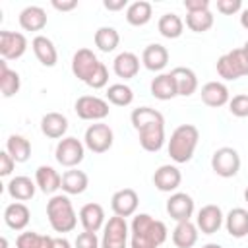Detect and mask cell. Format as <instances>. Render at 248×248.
Returning <instances> with one entry per match:
<instances>
[{
	"label": "cell",
	"mask_w": 248,
	"mask_h": 248,
	"mask_svg": "<svg viewBox=\"0 0 248 248\" xmlns=\"http://www.w3.org/2000/svg\"><path fill=\"white\" fill-rule=\"evenodd\" d=\"M132 126L136 128L138 136H140V145L149 151L155 153L163 147L165 143V118L159 110L151 108V107H138L132 110Z\"/></svg>",
	"instance_id": "6da1fadb"
},
{
	"label": "cell",
	"mask_w": 248,
	"mask_h": 248,
	"mask_svg": "<svg viewBox=\"0 0 248 248\" xmlns=\"http://www.w3.org/2000/svg\"><path fill=\"white\" fill-rule=\"evenodd\" d=\"M167 225L147 213H138L130 225V248H159L167 240Z\"/></svg>",
	"instance_id": "7a4b0ae2"
},
{
	"label": "cell",
	"mask_w": 248,
	"mask_h": 248,
	"mask_svg": "<svg viewBox=\"0 0 248 248\" xmlns=\"http://www.w3.org/2000/svg\"><path fill=\"white\" fill-rule=\"evenodd\" d=\"M200 132L192 124H180L169 140V155L174 163H188L198 147Z\"/></svg>",
	"instance_id": "3957f363"
},
{
	"label": "cell",
	"mask_w": 248,
	"mask_h": 248,
	"mask_svg": "<svg viewBox=\"0 0 248 248\" xmlns=\"http://www.w3.org/2000/svg\"><path fill=\"white\" fill-rule=\"evenodd\" d=\"M46 217L56 232H70L78 225V215L74 211V205L68 196L64 194H54L46 202Z\"/></svg>",
	"instance_id": "277c9868"
},
{
	"label": "cell",
	"mask_w": 248,
	"mask_h": 248,
	"mask_svg": "<svg viewBox=\"0 0 248 248\" xmlns=\"http://www.w3.org/2000/svg\"><path fill=\"white\" fill-rule=\"evenodd\" d=\"M217 74L223 79H238L242 76H248V56L242 48H232L227 54L219 56L217 60Z\"/></svg>",
	"instance_id": "5b68a950"
},
{
	"label": "cell",
	"mask_w": 248,
	"mask_h": 248,
	"mask_svg": "<svg viewBox=\"0 0 248 248\" xmlns=\"http://www.w3.org/2000/svg\"><path fill=\"white\" fill-rule=\"evenodd\" d=\"M128 223L124 217H110L105 227H103V238H101V248H126L128 244Z\"/></svg>",
	"instance_id": "8992f818"
},
{
	"label": "cell",
	"mask_w": 248,
	"mask_h": 248,
	"mask_svg": "<svg viewBox=\"0 0 248 248\" xmlns=\"http://www.w3.org/2000/svg\"><path fill=\"white\" fill-rule=\"evenodd\" d=\"M112 141H114V134L110 130L108 124H103V122H97V124H91L87 130H85V136H83V143L89 151L93 153H105L112 147Z\"/></svg>",
	"instance_id": "52a82bcc"
},
{
	"label": "cell",
	"mask_w": 248,
	"mask_h": 248,
	"mask_svg": "<svg viewBox=\"0 0 248 248\" xmlns=\"http://www.w3.org/2000/svg\"><path fill=\"white\" fill-rule=\"evenodd\" d=\"M83 153H85V147L83 143L78 140V138H62L54 149V157L56 161L62 165V167H68V169H74L78 167L81 161H83Z\"/></svg>",
	"instance_id": "ba28073f"
},
{
	"label": "cell",
	"mask_w": 248,
	"mask_h": 248,
	"mask_svg": "<svg viewBox=\"0 0 248 248\" xmlns=\"http://www.w3.org/2000/svg\"><path fill=\"white\" fill-rule=\"evenodd\" d=\"M76 114L81 118V120H103L108 116V101L101 99V97H95V95H81L78 101H76Z\"/></svg>",
	"instance_id": "9c48e42d"
},
{
	"label": "cell",
	"mask_w": 248,
	"mask_h": 248,
	"mask_svg": "<svg viewBox=\"0 0 248 248\" xmlns=\"http://www.w3.org/2000/svg\"><path fill=\"white\" fill-rule=\"evenodd\" d=\"M211 169L223 178H231L240 170V155L232 147H219L211 157Z\"/></svg>",
	"instance_id": "30bf717a"
},
{
	"label": "cell",
	"mask_w": 248,
	"mask_h": 248,
	"mask_svg": "<svg viewBox=\"0 0 248 248\" xmlns=\"http://www.w3.org/2000/svg\"><path fill=\"white\" fill-rule=\"evenodd\" d=\"M101 64H103V62H99V58L95 56L93 50H89V48H79V50L74 54V58H72V72H74V76H76L78 79H81L83 83H87V81L97 74V70H99Z\"/></svg>",
	"instance_id": "8fae6325"
},
{
	"label": "cell",
	"mask_w": 248,
	"mask_h": 248,
	"mask_svg": "<svg viewBox=\"0 0 248 248\" xmlns=\"http://www.w3.org/2000/svg\"><path fill=\"white\" fill-rule=\"evenodd\" d=\"M27 50V39L23 33L0 31V54L2 60H16Z\"/></svg>",
	"instance_id": "7c38bea8"
},
{
	"label": "cell",
	"mask_w": 248,
	"mask_h": 248,
	"mask_svg": "<svg viewBox=\"0 0 248 248\" xmlns=\"http://www.w3.org/2000/svg\"><path fill=\"white\" fill-rule=\"evenodd\" d=\"M138 203H140V198H138L136 190H132V188H122V190L114 192L110 198V207H112L114 215L124 217V219L136 213Z\"/></svg>",
	"instance_id": "4fadbf2b"
},
{
	"label": "cell",
	"mask_w": 248,
	"mask_h": 248,
	"mask_svg": "<svg viewBox=\"0 0 248 248\" xmlns=\"http://www.w3.org/2000/svg\"><path fill=\"white\" fill-rule=\"evenodd\" d=\"M167 213L176 223L190 221V217L194 213V200H192V196H188L186 192H174L167 200Z\"/></svg>",
	"instance_id": "5bb4252c"
},
{
	"label": "cell",
	"mask_w": 248,
	"mask_h": 248,
	"mask_svg": "<svg viewBox=\"0 0 248 248\" xmlns=\"http://www.w3.org/2000/svg\"><path fill=\"white\" fill-rule=\"evenodd\" d=\"M225 217H223V211L219 205L215 203H209V205H203L200 211H198V217H196V227L203 232V234H213L221 229Z\"/></svg>",
	"instance_id": "9a60e30c"
},
{
	"label": "cell",
	"mask_w": 248,
	"mask_h": 248,
	"mask_svg": "<svg viewBox=\"0 0 248 248\" xmlns=\"http://www.w3.org/2000/svg\"><path fill=\"white\" fill-rule=\"evenodd\" d=\"M180 182H182V174L174 165H161L153 174V184L161 192H172L180 186Z\"/></svg>",
	"instance_id": "2e32d148"
},
{
	"label": "cell",
	"mask_w": 248,
	"mask_h": 248,
	"mask_svg": "<svg viewBox=\"0 0 248 248\" xmlns=\"http://www.w3.org/2000/svg\"><path fill=\"white\" fill-rule=\"evenodd\" d=\"M79 223H81L83 231L97 232L99 229L105 227V209L99 203H95V202L85 203L79 209Z\"/></svg>",
	"instance_id": "e0dca14e"
},
{
	"label": "cell",
	"mask_w": 248,
	"mask_h": 248,
	"mask_svg": "<svg viewBox=\"0 0 248 248\" xmlns=\"http://www.w3.org/2000/svg\"><path fill=\"white\" fill-rule=\"evenodd\" d=\"M31 46H33V52L37 56V60L46 66V68H52L56 62H58V52H56V46L54 43L45 37V35H37L33 41H31Z\"/></svg>",
	"instance_id": "ac0fdd59"
},
{
	"label": "cell",
	"mask_w": 248,
	"mask_h": 248,
	"mask_svg": "<svg viewBox=\"0 0 248 248\" xmlns=\"http://www.w3.org/2000/svg\"><path fill=\"white\" fill-rule=\"evenodd\" d=\"M29 207L23 202H14L4 209V223L14 231H23L29 225Z\"/></svg>",
	"instance_id": "d6986e66"
},
{
	"label": "cell",
	"mask_w": 248,
	"mask_h": 248,
	"mask_svg": "<svg viewBox=\"0 0 248 248\" xmlns=\"http://www.w3.org/2000/svg\"><path fill=\"white\" fill-rule=\"evenodd\" d=\"M141 62L147 70L151 72H161L167 64H169V50L159 45V43H153V45H147L143 48V54H141Z\"/></svg>",
	"instance_id": "ffe728a7"
},
{
	"label": "cell",
	"mask_w": 248,
	"mask_h": 248,
	"mask_svg": "<svg viewBox=\"0 0 248 248\" xmlns=\"http://www.w3.org/2000/svg\"><path fill=\"white\" fill-rule=\"evenodd\" d=\"M202 101L207 105V107H223L231 101L229 97V87L221 81H207L203 87H202Z\"/></svg>",
	"instance_id": "44dd1931"
},
{
	"label": "cell",
	"mask_w": 248,
	"mask_h": 248,
	"mask_svg": "<svg viewBox=\"0 0 248 248\" xmlns=\"http://www.w3.org/2000/svg\"><path fill=\"white\" fill-rule=\"evenodd\" d=\"M35 182L39 190L45 194H54L58 188H62V176L58 174V170H54L48 165H41L35 170Z\"/></svg>",
	"instance_id": "7402d4cb"
},
{
	"label": "cell",
	"mask_w": 248,
	"mask_h": 248,
	"mask_svg": "<svg viewBox=\"0 0 248 248\" xmlns=\"http://www.w3.org/2000/svg\"><path fill=\"white\" fill-rule=\"evenodd\" d=\"M112 70L118 78H124V79H132L136 78V74L140 72V58L134 54V52H120L114 62H112Z\"/></svg>",
	"instance_id": "603a6c76"
},
{
	"label": "cell",
	"mask_w": 248,
	"mask_h": 248,
	"mask_svg": "<svg viewBox=\"0 0 248 248\" xmlns=\"http://www.w3.org/2000/svg\"><path fill=\"white\" fill-rule=\"evenodd\" d=\"M170 76L174 78L178 95L190 97L192 93H196V89H198V78H196L194 70H190V68H186V66H178V68H174V70L170 72Z\"/></svg>",
	"instance_id": "cb8c5ba5"
},
{
	"label": "cell",
	"mask_w": 248,
	"mask_h": 248,
	"mask_svg": "<svg viewBox=\"0 0 248 248\" xmlns=\"http://www.w3.org/2000/svg\"><path fill=\"white\" fill-rule=\"evenodd\" d=\"M66 130H68V118L60 112H46L41 118V132L46 138L58 140L66 134Z\"/></svg>",
	"instance_id": "d4e9b609"
},
{
	"label": "cell",
	"mask_w": 248,
	"mask_h": 248,
	"mask_svg": "<svg viewBox=\"0 0 248 248\" xmlns=\"http://www.w3.org/2000/svg\"><path fill=\"white\" fill-rule=\"evenodd\" d=\"M225 227L227 232L232 238H242L248 234V211L242 207H234L229 211V215L225 217Z\"/></svg>",
	"instance_id": "484cf974"
},
{
	"label": "cell",
	"mask_w": 248,
	"mask_h": 248,
	"mask_svg": "<svg viewBox=\"0 0 248 248\" xmlns=\"http://www.w3.org/2000/svg\"><path fill=\"white\" fill-rule=\"evenodd\" d=\"M198 242V227L192 221L176 223L172 231V244L176 248H192Z\"/></svg>",
	"instance_id": "4316f807"
},
{
	"label": "cell",
	"mask_w": 248,
	"mask_h": 248,
	"mask_svg": "<svg viewBox=\"0 0 248 248\" xmlns=\"http://www.w3.org/2000/svg\"><path fill=\"white\" fill-rule=\"evenodd\" d=\"M19 25L25 31H41L46 25V12L41 6H27L19 14Z\"/></svg>",
	"instance_id": "83f0119b"
},
{
	"label": "cell",
	"mask_w": 248,
	"mask_h": 248,
	"mask_svg": "<svg viewBox=\"0 0 248 248\" xmlns=\"http://www.w3.org/2000/svg\"><path fill=\"white\" fill-rule=\"evenodd\" d=\"M151 95L159 101H169L172 97L178 95L176 91V83H174V78L170 74H159L157 78L151 79Z\"/></svg>",
	"instance_id": "f1b7e54d"
},
{
	"label": "cell",
	"mask_w": 248,
	"mask_h": 248,
	"mask_svg": "<svg viewBox=\"0 0 248 248\" xmlns=\"http://www.w3.org/2000/svg\"><path fill=\"white\" fill-rule=\"evenodd\" d=\"M87 184H89V178L83 170H78V169H70L62 174V190L70 196H78V194H83L87 190Z\"/></svg>",
	"instance_id": "f546056e"
},
{
	"label": "cell",
	"mask_w": 248,
	"mask_h": 248,
	"mask_svg": "<svg viewBox=\"0 0 248 248\" xmlns=\"http://www.w3.org/2000/svg\"><path fill=\"white\" fill-rule=\"evenodd\" d=\"M35 186L37 182H33L29 176H16L8 182V194L16 202H27L35 196Z\"/></svg>",
	"instance_id": "4dcf8cb0"
},
{
	"label": "cell",
	"mask_w": 248,
	"mask_h": 248,
	"mask_svg": "<svg viewBox=\"0 0 248 248\" xmlns=\"http://www.w3.org/2000/svg\"><path fill=\"white\" fill-rule=\"evenodd\" d=\"M153 16V6L147 2V0H138V2H132L128 8H126V21L130 25H145Z\"/></svg>",
	"instance_id": "1f68e13d"
},
{
	"label": "cell",
	"mask_w": 248,
	"mask_h": 248,
	"mask_svg": "<svg viewBox=\"0 0 248 248\" xmlns=\"http://www.w3.org/2000/svg\"><path fill=\"white\" fill-rule=\"evenodd\" d=\"M21 87V78L16 70L8 68L6 60H0V89L4 97H14Z\"/></svg>",
	"instance_id": "d6a6232c"
},
{
	"label": "cell",
	"mask_w": 248,
	"mask_h": 248,
	"mask_svg": "<svg viewBox=\"0 0 248 248\" xmlns=\"http://www.w3.org/2000/svg\"><path fill=\"white\" fill-rule=\"evenodd\" d=\"M6 151L12 155V159L16 163H25L31 155V143H29L27 138H23L19 134H14L6 141Z\"/></svg>",
	"instance_id": "836d02e7"
},
{
	"label": "cell",
	"mask_w": 248,
	"mask_h": 248,
	"mask_svg": "<svg viewBox=\"0 0 248 248\" xmlns=\"http://www.w3.org/2000/svg\"><path fill=\"white\" fill-rule=\"evenodd\" d=\"M157 27H159V33H161L165 39H178V37L182 35L184 23H182V19H180L176 14L170 12V14H163V16L159 17Z\"/></svg>",
	"instance_id": "e575fe53"
},
{
	"label": "cell",
	"mask_w": 248,
	"mask_h": 248,
	"mask_svg": "<svg viewBox=\"0 0 248 248\" xmlns=\"http://www.w3.org/2000/svg\"><path fill=\"white\" fill-rule=\"evenodd\" d=\"M120 43V35L114 27H99L95 31V46L101 52H112Z\"/></svg>",
	"instance_id": "d590c367"
},
{
	"label": "cell",
	"mask_w": 248,
	"mask_h": 248,
	"mask_svg": "<svg viewBox=\"0 0 248 248\" xmlns=\"http://www.w3.org/2000/svg\"><path fill=\"white\" fill-rule=\"evenodd\" d=\"M52 240H54V236H46V234H39L35 231H27V232H21L16 238V246L17 248H52Z\"/></svg>",
	"instance_id": "8d00e7d4"
},
{
	"label": "cell",
	"mask_w": 248,
	"mask_h": 248,
	"mask_svg": "<svg viewBox=\"0 0 248 248\" xmlns=\"http://www.w3.org/2000/svg\"><path fill=\"white\" fill-rule=\"evenodd\" d=\"M107 101L116 107H128L134 101V91L126 83H112L107 89Z\"/></svg>",
	"instance_id": "74e56055"
},
{
	"label": "cell",
	"mask_w": 248,
	"mask_h": 248,
	"mask_svg": "<svg viewBox=\"0 0 248 248\" xmlns=\"http://www.w3.org/2000/svg\"><path fill=\"white\" fill-rule=\"evenodd\" d=\"M186 25H188V29H192L194 33H203V31L211 29V25H213V14H211L209 10L188 14V16H186Z\"/></svg>",
	"instance_id": "f35d334b"
},
{
	"label": "cell",
	"mask_w": 248,
	"mask_h": 248,
	"mask_svg": "<svg viewBox=\"0 0 248 248\" xmlns=\"http://www.w3.org/2000/svg\"><path fill=\"white\" fill-rule=\"evenodd\" d=\"M229 110H231L232 116H238V118L248 116V95H244V93L234 95L229 101Z\"/></svg>",
	"instance_id": "ab89813d"
},
{
	"label": "cell",
	"mask_w": 248,
	"mask_h": 248,
	"mask_svg": "<svg viewBox=\"0 0 248 248\" xmlns=\"http://www.w3.org/2000/svg\"><path fill=\"white\" fill-rule=\"evenodd\" d=\"M76 248H99V238H97V232H89V231H83L76 236Z\"/></svg>",
	"instance_id": "60d3db41"
},
{
	"label": "cell",
	"mask_w": 248,
	"mask_h": 248,
	"mask_svg": "<svg viewBox=\"0 0 248 248\" xmlns=\"http://www.w3.org/2000/svg\"><path fill=\"white\" fill-rule=\"evenodd\" d=\"M107 83H108V70H107L105 64H101L99 70H97V74L87 81V85L93 87V89H103Z\"/></svg>",
	"instance_id": "b9f144b4"
},
{
	"label": "cell",
	"mask_w": 248,
	"mask_h": 248,
	"mask_svg": "<svg viewBox=\"0 0 248 248\" xmlns=\"http://www.w3.org/2000/svg\"><path fill=\"white\" fill-rule=\"evenodd\" d=\"M242 8L240 0H217V10L225 16H232Z\"/></svg>",
	"instance_id": "7bdbcfd3"
},
{
	"label": "cell",
	"mask_w": 248,
	"mask_h": 248,
	"mask_svg": "<svg viewBox=\"0 0 248 248\" xmlns=\"http://www.w3.org/2000/svg\"><path fill=\"white\" fill-rule=\"evenodd\" d=\"M14 167H16V161L12 159V155L8 151H2L0 153V176H10Z\"/></svg>",
	"instance_id": "ee69618b"
},
{
	"label": "cell",
	"mask_w": 248,
	"mask_h": 248,
	"mask_svg": "<svg viewBox=\"0 0 248 248\" xmlns=\"http://www.w3.org/2000/svg\"><path fill=\"white\" fill-rule=\"evenodd\" d=\"M184 8L188 14L209 10V0H184Z\"/></svg>",
	"instance_id": "f6af8a7d"
},
{
	"label": "cell",
	"mask_w": 248,
	"mask_h": 248,
	"mask_svg": "<svg viewBox=\"0 0 248 248\" xmlns=\"http://www.w3.org/2000/svg\"><path fill=\"white\" fill-rule=\"evenodd\" d=\"M78 6V0H68V2H60V0H52V8L60 10V12H70Z\"/></svg>",
	"instance_id": "bcb514c9"
},
{
	"label": "cell",
	"mask_w": 248,
	"mask_h": 248,
	"mask_svg": "<svg viewBox=\"0 0 248 248\" xmlns=\"http://www.w3.org/2000/svg\"><path fill=\"white\" fill-rule=\"evenodd\" d=\"M126 0H105L103 2V6L107 8V10H110V12H118V10H122V8H126Z\"/></svg>",
	"instance_id": "7dc6e473"
},
{
	"label": "cell",
	"mask_w": 248,
	"mask_h": 248,
	"mask_svg": "<svg viewBox=\"0 0 248 248\" xmlns=\"http://www.w3.org/2000/svg\"><path fill=\"white\" fill-rule=\"evenodd\" d=\"M52 248H72V244H70V240L64 238V236H54Z\"/></svg>",
	"instance_id": "c3c4849f"
},
{
	"label": "cell",
	"mask_w": 248,
	"mask_h": 248,
	"mask_svg": "<svg viewBox=\"0 0 248 248\" xmlns=\"http://www.w3.org/2000/svg\"><path fill=\"white\" fill-rule=\"evenodd\" d=\"M240 25H242L244 29H248V8H246V10H242V16H240Z\"/></svg>",
	"instance_id": "681fc988"
},
{
	"label": "cell",
	"mask_w": 248,
	"mask_h": 248,
	"mask_svg": "<svg viewBox=\"0 0 248 248\" xmlns=\"http://www.w3.org/2000/svg\"><path fill=\"white\" fill-rule=\"evenodd\" d=\"M202 248H223L221 244H215V242H209V244H203Z\"/></svg>",
	"instance_id": "f907efd6"
},
{
	"label": "cell",
	"mask_w": 248,
	"mask_h": 248,
	"mask_svg": "<svg viewBox=\"0 0 248 248\" xmlns=\"http://www.w3.org/2000/svg\"><path fill=\"white\" fill-rule=\"evenodd\" d=\"M242 50H244V54H246V56H248V41H246V43H244V46H242Z\"/></svg>",
	"instance_id": "816d5d0a"
},
{
	"label": "cell",
	"mask_w": 248,
	"mask_h": 248,
	"mask_svg": "<svg viewBox=\"0 0 248 248\" xmlns=\"http://www.w3.org/2000/svg\"><path fill=\"white\" fill-rule=\"evenodd\" d=\"M6 246H8V240H6V238H2V248H6Z\"/></svg>",
	"instance_id": "f5cc1de1"
},
{
	"label": "cell",
	"mask_w": 248,
	"mask_h": 248,
	"mask_svg": "<svg viewBox=\"0 0 248 248\" xmlns=\"http://www.w3.org/2000/svg\"><path fill=\"white\" fill-rule=\"evenodd\" d=\"M244 200H246V202H248V188H246V190H244Z\"/></svg>",
	"instance_id": "db71d44e"
}]
</instances>
